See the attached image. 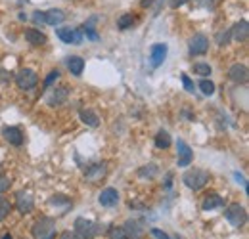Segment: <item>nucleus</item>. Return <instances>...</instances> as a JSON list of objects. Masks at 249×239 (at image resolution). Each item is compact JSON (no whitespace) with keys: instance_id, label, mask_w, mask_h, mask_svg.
I'll return each mask as SVG.
<instances>
[{"instance_id":"nucleus-6","label":"nucleus","mask_w":249,"mask_h":239,"mask_svg":"<svg viewBox=\"0 0 249 239\" xmlns=\"http://www.w3.org/2000/svg\"><path fill=\"white\" fill-rule=\"evenodd\" d=\"M209 50V40L205 34H196L190 38V54L192 56H201Z\"/></svg>"},{"instance_id":"nucleus-30","label":"nucleus","mask_w":249,"mask_h":239,"mask_svg":"<svg viewBox=\"0 0 249 239\" xmlns=\"http://www.w3.org/2000/svg\"><path fill=\"white\" fill-rule=\"evenodd\" d=\"M134 23V19H132V16H123L121 19H119V23H117V27L121 31H124V29H128L130 25Z\"/></svg>"},{"instance_id":"nucleus-25","label":"nucleus","mask_w":249,"mask_h":239,"mask_svg":"<svg viewBox=\"0 0 249 239\" xmlns=\"http://www.w3.org/2000/svg\"><path fill=\"white\" fill-rule=\"evenodd\" d=\"M10 212H12V203L6 197H0V222L6 220Z\"/></svg>"},{"instance_id":"nucleus-39","label":"nucleus","mask_w":249,"mask_h":239,"mask_svg":"<svg viewBox=\"0 0 249 239\" xmlns=\"http://www.w3.org/2000/svg\"><path fill=\"white\" fill-rule=\"evenodd\" d=\"M150 4H152V0H144L142 2V6H150Z\"/></svg>"},{"instance_id":"nucleus-20","label":"nucleus","mask_w":249,"mask_h":239,"mask_svg":"<svg viewBox=\"0 0 249 239\" xmlns=\"http://www.w3.org/2000/svg\"><path fill=\"white\" fill-rule=\"evenodd\" d=\"M104 176H106V163H98V165H92L90 169H87V178L90 182H96Z\"/></svg>"},{"instance_id":"nucleus-28","label":"nucleus","mask_w":249,"mask_h":239,"mask_svg":"<svg viewBox=\"0 0 249 239\" xmlns=\"http://www.w3.org/2000/svg\"><path fill=\"white\" fill-rule=\"evenodd\" d=\"M192 69H194V73H197L201 77H209L211 75V65L209 63H196Z\"/></svg>"},{"instance_id":"nucleus-33","label":"nucleus","mask_w":249,"mask_h":239,"mask_svg":"<svg viewBox=\"0 0 249 239\" xmlns=\"http://www.w3.org/2000/svg\"><path fill=\"white\" fill-rule=\"evenodd\" d=\"M152 236H154L156 239H171L163 230H159V228H152Z\"/></svg>"},{"instance_id":"nucleus-24","label":"nucleus","mask_w":249,"mask_h":239,"mask_svg":"<svg viewBox=\"0 0 249 239\" xmlns=\"http://www.w3.org/2000/svg\"><path fill=\"white\" fill-rule=\"evenodd\" d=\"M157 172V165H146V167H142L140 171H138V176L140 178H154Z\"/></svg>"},{"instance_id":"nucleus-32","label":"nucleus","mask_w":249,"mask_h":239,"mask_svg":"<svg viewBox=\"0 0 249 239\" xmlns=\"http://www.w3.org/2000/svg\"><path fill=\"white\" fill-rule=\"evenodd\" d=\"M50 203H52V205H60V203L69 205V199H67V197H63V195H54V197L50 199Z\"/></svg>"},{"instance_id":"nucleus-19","label":"nucleus","mask_w":249,"mask_h":239,"mask_svg":"<svg viewBox=\"0 0 249 239\" xmlns=\"http://www.w3.org/2000/svg\"><path fill=\"white\" fill-rule=\"evenodd\" d=\"M67 67H69V71L75 77H81L83 75V69H85V61H83V58H79V56H71V58H67Z\"/></svg>"},{"instance_id":"nucleus-4","label":"nucleus","mask_w":249,"mask_h":239,"mask_svg":"<svg viewBox=\"0 0 249 239\" xmlns=\"http://www.w3.org/2000/svg\"><path fill=\"white\" fill-rule=\"evenodd\" d=\"M224 218H226L234 228H240V226H244L246 220H248V210L244 209L240 203H232V205H228L226 210H224Z\"/></svg>"},{"instance_id":"nucleus-31","label":"nucleus","mask_w":249,"mask_h":239,"mask_svg":"<svg viewBox=\"0 0 249 239\" xmlns=\"http://www.w3.org/2000/svg\"><path fill=\"white\" fill-rule=\"evenodd\" d=\"M180 79H182V85H184V88H186V92H194V88H196V86H194L192 79L188 77L186 73H182V75H180Z\"/></svg>"},{"instance_id":"nucleus-18","label":"nucleus","mask_w":249,"mask_h":239,"mask_svg":"<svg viewBox=\"0 0 249 239\" xmlns=\"http://www.w3.org/2000/svg\"><path fill=\"white\" fill-rule=\"evenodd\" d=\"M25 40L31 44V46H40L46 42V34L38 29H27L25 31Z\"/></svg>"},{"instance_id":"nucleus-11","label":"nucleus","mask_w":249,"mask_h":239,"mask_svg":"<svg viewBox=\"0 0 249 239\" xmlns=\"http://www.w3.org/2000/svg\"><path fill=\"white\" fill-rule=\"evenodd\" d=\"M16 205H18V210L19 212H31L33 210V195L29 191H18L16 193Z\"/></svg>"},{"instance_id":"nucleus-16","label":"nucleus","mask_w":249,"mask_h":239,"mask_svg":"<svg viewBox=\"0 0 249 239\" xmlns=\"http://www.w3.org/2000/svg\"><path fill=\"white\" fill-rule=\"evenodd\" d=\"M123 230L128 239H140L142 232H144V226H142V222H138V220H128L123 226Z\"/></svg>"},{"instance_id":"nucleus-1","label":"nucleus","mask_w":249,"mask_h":239,"mask_svg":"<svg viewBox=\"0 0 249 239\" xmlns=\"http://www.w3.org/2000/svg\"><path fill=\"white\" fill-rule=\"evenodd\" d=\"M182 182L186 184L190 189L199 191V189H201V188H205V184L209 182V172H207V171H203V169H190V171L184 172Z\"/></svg>"},{"instance_id":"nucleus-29","label":"nucleus","mask_w":249,"mask_h":239,"mask_svg":"<svg viewBox=\"0 0 249 239\" xmlns=\"http://www.w3.org/2000/svg\"><path fill=\"white\" fill-rule=\"evenodd\" d=\"M230 40H232V36H230V29L220 31V33L217 34V44H218V46H226Z\"/></svg>"},{"instance_id":"nucleus-17","label":"nucleus","mask_w":249,"mask_h":239,"mask_svg":"<svg viewBox=\"0 0 249 239\" xmlns=\"http://www.w3.org/2000/svg\"><path fill=\"white\" fill-rule=\"evenodd\" d=\"M222 203H224V199H222L218 193H209V195H205V197H203L201 209H203V210L218 209V207H222Z\"/></svg>"},{"instance_id":"nucleus-12","label":"nucleus","mask_w":249,"mask_h":239,"mask_svg":"<svg viewBox=\"0 0 249 239\" xmlns=\"http://www.w3.org/2000/svg\"><path fill=\"white\" fill-rule=\"evenodd\" d=\"M167 52H169V48H167V44H161V42H157L152 46V52H150V61H152V65L154 67H159L165 58H167Z\"/></svg>"},{"instance_id":"nucleus-41","label":"nucleus","mask_w":249,"mask_h":239,"mask_svg":"<svg viewBox=\"0 0 249 239\" xmlns=\"http://www.w3.org/2000/svg\"><path fill=\"white\" fill-rule=\"evenodd\" d=\"M0 174H2V165H0Z\"/></svg>"},{"instance_id":"nucleus-35","label":"nucleus","mask_w":249,"mask_h":239,"mask_svg":"<svg viewBox=\"0 0 249 239\" xmlns=\"http://www.w3.org/2000/svg\"><path fill=\"white\" fill-rule=\"evenodd\" d=\"M58 77H60V73H58V71H52V73L48 75V79L44 81V86H50V85H52V83H54Z\"/></svg>"},{"instance_id":"nucleus-8","label":"nucleus","mask_w":249,"mask_h":239,"mask_svg":"<svg viewBox=\"0 0 249 239\" xmlns=\"http://www.w3.org/2000/svg\"><path fill=\"white\" fill-rule=\"evenodd\" d=\"M2 136L12 146H21L23 144V132L18 126H4L2 128Z\"/></svg>"},{"instance_id":"nucleus-2","label":"nucleus","mask_w":249,"mask_h":239,"mask_svg":"<svg viewBox=\"0 0 249 239\" xmlns=\"http://www.w3.org/2000/svg\"><path fill=\"white\" fill-rule=\"evenodd\" d=\"M100 232H102V226L92 222V220H89V218L81 216V218L75 220V234L81 239H94Z\"/></svg>"},{"instance_id":"nucleus-22","label":"nucleus","mask_w":249,"mask_h":239,"mask_svg":"<svg viewBox=\"0 0 249 239\" xmlns=\"http://www.w3.org/2000/svg\"><path fill=\"white\" fill-rule=\"evenodd\" d=\"M79 117H81V120H83L85 124H89V126H92V128H96V126L100 124V119H98V115H96L94 111H90V109H81Z\"/></svg>"},{"instance_id":"nucleus-37","label":"nucleus","mask_w":249,"mask_h":239,"mask_svg":"<svg viewBox=\"0 0 249 239\" xmlns=\"http://www.w3.org/2000/svg\"><path fill=\"white\" fill-rule=\"evenodd\" d=\"M60 239H81V238H79L75 232H63L62 238H60Z\"/></svg>"},{"instance_id":"nucleus-9","label":"nucleus","mask_w":249,"mask_h":239,"mask_svg":"<svg viewBox=\"0 0 249 239\" xmlns=\"http://www.w3.org/2000/svg\"><path fill=\"white\" fill-rule=\"evenodd\" d=\"M177 151H178V167H190L192 165V159H194V153L190 150L184 140H178L177 142Z\"/></svg>"},{"instance_id":"nucleus-10","label":"nucleus","mask_w":249,"mask_h":239,"mask_svg":"<svg viewBox=\"0 0 249 239\" xmlns=\"http://www.w3.org/2000/svg\"><path fill=\"white\" fill-rule=\"evenodd\" d=\"M98 201H100L102 207H115V205L119 203V193H117V189H113V188H106V189H102V193L98 195Z\"/></svg>"},{"instance_id":"nucleus-27","label":"nucleus","mask_w":249,"mask_h":239,"mask_svg":"<svg viewBox=\"0 0 249 239\" xmlns=\"http://www.w3.org/2000/svg\"><path fill=\"white\" fill-rule=\"evenodd\" d=\"M199 90H201L205 96H213V94H215V83L203 79V81H199Z\"/></svg>"},{"instance_id":"nucleus-14","label":"nucleus","mask_w":249,"mask_h":239,"mask_svg":"<svg viewBox=\"0 0 249 239\" xmlns=\"http://www.w3.org/2000/svg\"><path fill=\"white\" fill-rule=\"evenodd\" d=\"M63 19H65V12L60 10V8H52V10L44 12V23H46V25L56 27V25L63 23Z\"/></svg>"},{"instance_id":"nucleus-23","label":"nucleus","mask_w":249,"mask_h":239,"mask_svg":"<svg viewBox=\"0 0 249 239\" xmlns=\"http://www.w3.org/2000/svg\"><path fill=\"white\" fill-rule=\"evenodd\" d=\"M156 146L159 150H167V148L171 146V136H169V132H165V130H159V132H157Z\"/></svg>"},{"instance_id":"nucleus-34","label":"nucleus","mask_w":249,"mask_h":239,"mask_svg":"<svg viewBox=\"0 0 249 239\" xmlns=\"http://www.w3.org/2000/svg\"><path fill=\"white\" fill-rule=\"evenodd\" d=\"M8 188H10V178L0 174V193H2V191H6Z\"/></svg>"},{"instance_id":"nucleus-3","label":"nucleus","mask_w":249,"mask_h":239,"mask_svg":"<svg viewBox=\"0 0 249 239\" xmlns=\"http://www.w3.org/2000/svg\"><path fill=\"white\" fill-rule=\"evenodd\" d=\"M33 236L36 239H54L56 238V220L54 218H40L33 226Z\"/></svg>"},{"instance_id":"nucleus-36","label":"nucleus","mask_w":249,"mask_h":239,"mask_svg":"<svg viewBox=\"0 0 249 239\" xmlns=\"http://www.w3.org/2000/svg\"><path fill=\"white\" fill-rule=\"evenodd\" d=\"M33 19H35L36 23H44V12H35V14H33Z\"/></svg>"},{"instance_id":"nucleus-26","label":"nucleus","mask_w":249,"mask_h":239,"mask_svg":"<svg viewBox=\"0 0 249 239\" xmlns=\"http://www.w3.org/2000/svg\"><path fill=\"white\" fill-rule=\"evenodd\" d=\"M107 238L109 239H128L126 238V234H124L123 226H111V228L107 230Z\"/></svg>"},{"instance_id":"nucleus-40","label":"nucleus","mask_w":249,"mask_h":239,"mask_svg":"<svg viewBox=\"0 0 249 239\" xmlns=\"http://www.w3.org/2000/svg\"><path fill=\"white\" fill-rule=\"evenodd\" d=\"M2 239H12V236H4Z\"/></svg>"},{"instance_id":"nucleus-7","label":"nucleus","mask_w":249,"mask_h":239,"mask_svg":"<svg viewBox=\"0 0 249 239\" xmlns=\"http://www.w3.org/2000/svg\"><path fill=\"white\" fill-rule=\"evenodd\" d=\"M228 77H230V81L236 83V85H246L249 77L248 67H246L244 63H236V65H232V67L228 69Z\"/></svg>"},{"instance_id":"nucleus-13","label":"nucleus","mask_w":249,"mask_h":239,"mask_svg":"<svg viewBox=\"0 0 249 239\" xmlns=\"http://www.w3.org/2000/svg\"><path fill=\"white\" fill-rule=\"evenodd\" d=\"M56 33H58L60 40L67 42V44H79V42L83 40V36H81V31L71 29V27H62V29H58Z\"/></svg>"},{"instance_id":"nucleus-5","label":"nucleus","mask_w":249,"mask_h":239,"mask_svg":"<svg viewBox=\"0 0 249 239\" xmlns=\"http://www.w3.org/2000/svg\"><path fill=\"white\" fill-rule=\"evenodd\" d=\"M38 83V75L33 71V69H21L18 75H16V85L21 90H33Z\"/></svg>"},{"instance_id":"nucleus-15","label":"nucleus","mask_w":249,"mask_h":239,"mask_svg":"<svg viewBox=\"0 0 249 239\" xmlns=\"http://www.w3.org/2000/svg\"><path fill=\"white\" fill-rule=\"evenodd\" d=\"M248 34H249V25L246 19L238 21V23L230 29V36H232L234 40H238V42H244V40L248 38Z\"/></svg>"},{"instance_id":"nucleus-21","label":"nucleus","mask_w":249,"mask_h":239,"mask_svg":"<svg viewBox=\"0 0 249 239\" xmlns=\"http://www.w3.org/2000/svg\"><path fill=\"white\" fill-rule=\"evenodd\" d=\"M67 100V88L65 86H60V88H54L52 94L48 96V103L50 105H60Z\"/></svg>"},{"instance_id":"nucleus-38","label":"nucleus","mask_w":249,"mask_h":239,"mask_svg":"<svg viewBox=\"0 0 249 239\" xmlns=\"http://www.w3.org/2000/svg\"><path fill=\"white\" fill-rule=\"evenodd\" d=\"M188 0H173V2H171V6H173V8H178V6H182V4H186Z\"/></svg>"}]
</instances>
